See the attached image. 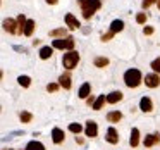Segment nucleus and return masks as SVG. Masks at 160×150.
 <instances>
[{
    "label": "nucleus",
    "mask_w": 160,
    "mask_h": 150,
    "mask_svg": "<svg viewBox=\"0 0 160 150\" xmlns=\"http://www.w3.org/2000/svg\"><path fill=\"white\" fill-rule=\"evenodd\" d=\"M150 67H152V69L155 71L157 74H160V57H157L155 60H152V64H150Z\"/></svg>",
    "instance_id": "obj_26"
},
{
    "label": "nucleus",
    "mask_w": 160,
    "mask_h": 150,
    "mask_svg": "<svg viewBox=\"0 0 160 150\" xmlns=\"http://www.w3.org/2000/svg\"><path fill=\"white\" fill-rule=\"evenodd\" d=\"M143 33H145V35H153V28H152V26H145Z\"/></svg>",
    "instance_id": "obj_33"
},
{
    "label": "nucleus",
    "mask_w": 160,
    "mask_h": 150,
    "mask_svg": "<svg viewBox=\"0 0 160 150\" xmlns=\"http://www.w3.org/2000/svg\"><path fill=\"white\" fill-rule=\"evenodd\" d=\"M158 140H160V135H148L143 143H145V147H153L157 142H158Z\"/></svg>",
    "instance_id": "obj_21"
},
{
    "label": "nucleus",
    "mask_w": 160,
    "mask_h": 150,
    "mask_svg": "<svg viewBox=\"0 0 160 150\" xmlns=\"http://www.w3.org/2000/svg\"><path fill=\"white\" fill-rule=\"evenodd\" d=\"M78 62H79V54L74 52V50H71V52L64 54L62 57V64L66 69H74V67L78 66Z\"/></svg>",
    "instance_id": "obj_4"
},
{
    "label": "nucleus",
    "mask_w": 160,
    "mask_h": 150,
    "mask_svg": "<svg viewBox=\"0 0 160 150\" xmlns=\"http://www.w3.org/2000/svg\"><path fill=\"white\" fill-rule=\"evenodd\" d=\"M112 36H114V33H112V31H108L107 35H102V40H103V42H108V40H110Z\"/></svg>",
    "instance_id": "obj_32"
},
{
    "label": "nucleus",
    "mask_w": 160,
    "mask_h": 150,
    "mask_svg": "<svg viewBox=\"0 0 160 150\" xmlns=\"http://www.w3.org/2000/svg\"><path fill=\"white\" fill-rule=\"evenodd\" d=\"M59 85L64 88V90H69V88H71V76H69V74H67V73L66 74H60Z\"/></svg>",
    "instance_id": "obj_13"
},
{
    "label": "nucleus",
    "mask_w": 160,
    "mask_h": 150,
    "mask_svg": "<svg viewBox=\"0 0 160 150\" xmlns=\"http://www.w3.org/2000/svg\"><path fill=\"white\" fill-rule=\"evenodd\" d=\"M136 23H138V24H145L146 23V14L145 12H139V14L136 16Z\"/></svg>",
    "instance_id": "obj_29"
},
{
    "label": "nucleus",
    "mask_w": 160,
    "mask_h": 150,
    "mask_svg": "<svg viewBox=\"0 0 160 150\" xmlns=\"http://www.w3.org/2000/svg\"><path fill=\"white\" fill-rule=\"evenodd\" d=\"M66 35H67L66 28H59V29H52V31H50V36H52V38H66Z\"/></svg>",
    "instance_id": "obj_20"
},
{
    "label": "nucleus",
    "mask_w": 160,
    "mask_h": 150,
    "mask_svg": "<svg viewBox=\"0 0 160 150\" xmlns=\"http://www.w3.org/2000/svg\"><path fill=\"white\" fill-rule=\"evenodd\" d=\"M129 143H131V147H138V143H139V129L138 128H132Z\"/></svg>",
    "instance_id": "obj_14"
},
{
    "label": "nucleus",
    "mask_w": 160,
    "mask_h": 150,
    "mask_svg": "<svg viewBox=\"0 0 160 150\" xmlns=\"http://www.w3.org/2000/svg\"><path fill=\"white\" fill-rule=\"evenodd\" d=\"M60 85H57V83H50V85H47V90L48 91H57V88H59Z\"/></svg>",
    "instance_id": "obj_31"
},
{
    "label": "nucleus",
    "mask_w": 160,
    "mask_h": 150,
    "mask_svg": "<svg viewBox=\"0 0 160 150\" xmlns=\"http://www.w3.org/2000/svg\"><path fill=\"white\" fill-rule=\"evenodd\" d=\"M53 54V47H42V50H40V57H42L43 60L50 59Z\"/></svg>",
    "instance_id": "obj_17"
},
{
    "label": "nucleus",
    "mask_w": 160,
    "mask_h": 150,
    "mask_svg": "<svg viewBox=\"0 0 160 150\" xmlns=\"http://www.w3.org/2000/svg\"><path fill=\"white\" fill-rule=\"evenodd\" d=\"M66 24L69 26V29H78L79 28V21H78L76 18H74L72 14H66Z\"/></svg>",
    "instance_id": "obj_10"
},
{
    "label": "nucleus",
    "mask_w": 160,
    "mask_h": 150,
    "mask_svg": "<svg viewBox=\"0 0 160 150\" xmlns=\"http://www.w3.org/2000/svg\"><path fill=\"white\" fill-rule=\"evenodd\" d=\"M105 138H107V142L108 143H117L119 142V135H117V131H115V128H108L107 129V136H105Z\"/></svg>",
    "instance_id": "obj_12"
},
{
    "label": "nucleus",
    "mask_w": 160,
    "mask_h": 150,
    "mask_svg": "<svg viewBox=\"0 0 160 150\" xmlns=\"http://www.w3.org/2000/svg\"><path fill=\"white\" fill-rule=\"evenodd\" d=\"M122 100V91L115 90V91H110V93L107 95V102L108 104H117V102Z\"/></svg>",
    "instance_id": "obj_9"
},
{
    "label": "nucleus",
    "mask_w": 160,
    "mask_h": 150,
    "mask_svg": "<svg viewBox=\"0 0 160 150\" xmlns=\"http://www.w3.org/2000/svg\"><path fill=\"white\" fill-rule=\"evenodd\" d=\"M90 91H91L90 83H83V85H81V88H79V97L81 98H88V97H90Z\"/></svg>",
    "instance_id": "obj_19"
},
{
    "label": "nucleus",
    "mask_w": 160,
    "mask_h": 150,
    "mask_svg": "<svg viewBox=\"0 0 160 150\" xmlns=\"http://www.w3.org/2000/svg\"><path fill=\"white\" fill-rule=\"evenodd\" d=\"M143 83H145L148 88H157V86L160 85V74H157V73L146 74L145 80H143Z\"/></svg>",
    "instance_id": "obj_6"
},
{
    "label": "nucleus",
    "mask_w": 160,
    "mask_h": 150,
    "mask_svg": "<svg viewBox=\"0 0 160 150\" xmlns=\"http://www.w3.org/2000/svg\"><path fill=\"white\" fill-rule=\"evenodd\" d=\"M64 138H66V135H64L62 129H59V128H53V129H52V140H53L55 143H62Z\"/></svg>",
    "instance_id": "obj_11"
},
{
    "label": "nucleus",
    "mask_w": 160,
    "mask_h": 150,
    "mask_svg": "<svg viewBox=\"0 0 160 150\" xmlns=\"http://www.w3.org/2000/svg\"><path fill=\"white\" fill-rule=\"evenodd\" d=\"M155 2H158V0H143V9H148V7H152L153 4H155Z\"/></svg>",
    "instance_id": "obj_30"
},
{
    "label": "nucleus",
    "mask_w": 160,
    "mask_h": 150,
    "mask_svg": "<svg viewBox=\"0 0 160 150\" xmlns=\"http://www.w3.org/2000/svg\"><path fill=\"white\" fill-rule=\"evenodd\" d=\"M19 117H21V121H22V122H31L33 116L29 114V112H21V116H19Z\"/></svg>",
    "instance_id": "obj_28"
},
{
    "label": "nucleus",
    "mask_w": 160,
    "mask_h": 150,
    "mask_svg": "<svg viewBox=\"0 0 160 150\" xmlns=\"http://www.w3.org/2000/svg\"><path fill=\"white\" fill-rule=\"evenodd\" d=\"M35 26H36V23L33 19H28V23L24 26V36H31L33 31H35Z\"/></svg>",
    "instance_id": "obj_18"
},
{
    "label": "nucleus",
    "mask_w": 160,
    "mask_h": 150,
    "mask_svg": "<svg viewBox=\"0 0 160 150\" xmlns=\"http://www.w3.org/2000/svg\"><path fill=\"white\" fill-rule=\"evenodd\" d=\"M157 7H158V9H160V0H158V2H157Z\"/></svg>",
    "instance_id": "obj_36"
},
{
    "label": "nucleus",
    "mask_w": 160,
    "mask_h": 150,
    "mask_svg": "<svg viewBox=\"0 0 160 150\" xmlns=\"http://www.w3.org/2000/svg\"><path fill=\"white\" fill-rule=\"evenodd\" d=\"M86 102H88L90 105H93V104H95V98H93V97H88V98H86Z\"/></svg>",
    "instance_id": "obj_34"
},
{
    "label": "nucleus",
    "mask_w": 160,
    "mask_h": 150,
    "mask_svg": "<svg viewBox=\"0 0 160 150\" xmlns=\"http://www.w3.org/2000/svg\"><path fill=\"white\" fill-rule=\"evenodd\" d=\"M4 29L9 31L11 35H24V28H21L18 19H5L4 21Z\"/></svg>",
    "instance_id": "obj_5"
},
{
    "label": "nucleus",
    "mask_w": 160,
    "mask_h": 150,
    "mask_svg": "<svg viewBox=\"0 0 160 150\" xmlns=\"http://www.w3.org/2000/svg\"><path fill=\"white\" fill-rule=\"evenodd\" d=\"M139 109H141L143 112H152V111H153V102H152V98L143 97L141 100H139Z\"/></svg>",
    "instance_id": "obj_8"
},
{
    "label": "nucleus",
    "mask_w": 160,
    "mask_h": 150,
    "mask_svg": "<svg viewBox=\"0 0 160 150\" xmlns=\"http://www.w3.org/2000/svg\"><path fill=\"white\" fill-rule=\"evenodd\" d=\"M69 131L76 133V135H79L81 131H83V126L81 124H76V122H72V124H69Z\"/></svg>",
    "instance_id": "obj_27"
},
{
    "label": "nucleus",
    "mask_w": 160,
    "mask_h": 150,
    "mask_svg": "<svg viewBox=\"0 0 160 150\" xmlns=\"http://www.w3.org/2000/svg\"><path fill=\"white\" fill-rule=\"evenodd\" d=\"M84 133H86V136H90V138L97 136L98 135V124L95 121H88L86 126H84Z\"/></svg>",
    "instance_id": "obj_7"
},
{
    "label": "nucleus",
    "mask_w": 160,
    "mask_h": 150,
    "mask_svg": "<svg viewBox=\"0 0 160 150\" xmlns=\"http://www.w3.org/2000/svg\"><path fill=\"white\" fill-rule=\"evenodd\" d=\"M105 102H107V97H105V95H100V97L95 100V104H93V111H100V109L103 107Z\"/></svg>",
    "instance_id": "obj_22"
},
{
    "label": "nucleus",
    "mask_w": 160,
    "mask_h": 150,
    "mask_svg": "<svg viewBox=\"0 0 160 150\" xmlns=\"http://www.w3.org/2000/svg\"><path fill=\"white\" fill-rule=\"evenodd\" d=\"M124 29V23L121 21V19H115V21H112V24H110V31L114 33H119V31H122Z\"/></svg>",
    "instance_id": "obj_15"
},
{
    "label": "nucleus",
    "mask_w": 160,
    "mask_h": 150,
    "mask_svg": "<svg viewBox=\"0 0 160 150\" xmlns=\"http://www.w3.org/2000/svg\"><path fill=\"white\" fill-rule=\"evenodd\" d=\"M121 119H122V114L119 111H112V112L107 114V121L108 122H119Z\"/></svg>",
    "instance_id": "obj_16"
},
{
    "label": "nucleus",
    "mask_w": 160,
    "mask_h": 150,
    "mask_svg": "<svg viewBox=\"0 0 160 150\" xmlns=\"http://www.w3.org/2000/svg\"><path fill=\"white\" fill-rule=\"evenodd\" d=\"M78 4H79L81 11H83V16L84 19H90L98 9L102 7V2L100 0H78Z\"/></svg>",
    "instance_id": "obj_1"
},
{
    "label": "nucleus",
    "mask_w": 160,
    "mask_h": 150,
    "mask_svg": "<svg viewBox=\"0 0 160 150\" xmlns=\"http://www.w3.org/2000/svg\"><path fill=\"white\" fill-rule=\"evenodd\" d=\"M18 81H19V85L24 86V88H28L29 85H31V78H29V76H19Z\"/></svg>",
    "instance_id": "obj_25"
},
{
    "label": "nucleus",
    "mask_w": 160,
    "mask_h": 150,
    "mask_svg": "<svg viewBox=\"0 0 160 150\" xmlns=\"http://www.w3.org/2000/svg\"><path fill=\"white\" fill-rule=\"evenodd\" d=\"M74 45H76V42H74L72 36H66V38H57L52 42V47L53 49H59V50H74Z\"/></svg>",
    "instance_id": "obj_3"
},
{
    "label": "nucleus",
    "mask_w": 160,
    "mask_h": 150,
    "mask_svg": "<svg viewBox=\"0 0 160 150\" xmlns=\"http://www.w3.org/2000/svg\"><path fill=\"white\" fill-rule=\"evenodd\" d=\"M26 150H45V147H43L40 142L33 140V142H29L28 145H26Z\"/></svg>",
    "instance_id": "obj_23"
},
{
    "label": "nucleus",
    "mask_w": 160,
    "mask_h": 150,
    "mask_svg": "<svg viewBox=\"0 0 160 150\" xmlns=\"http://www.w3.org/2000/svg\"><path fill=\"white\" fill-rule=\"evenodd\" d=\"M93 64L97 67H105V66H108V59L107 57H97V59L93 60Z\"/></svg>",
    "instance_id": "obj_24"
},
{
    "label": "nucleus",
    "mask_w": 160,
    "mask_h": 150,
    "mask_svg": "<svg viewBox=\"0 0 160 150\" xmlns=\"http://www.w3.org/2000/svg\"><path fill=\"white\" fill-rule=\"evenodd\" d=\"M124 83L129 88H136L143 83V76L139 73V69H128L124 73Z\"/></svg>",
    "instance_id": "obj_2"
},
{
    "label": "nucleus",
    "mask_w": 160,
    "mask_h": 150,
    "mask_svg": "<svg viewBox=\"0 0 160 150\" xmlns=\"http://www.w3.org/2000/svg\"><path fill=\"white\" fill-rule=\"evenodd\" d=\"M45 2H47V4H50V5H55L59 0H45Z\"/></svg>",
    "instance_id": "obj_35"
}]
</instances>
